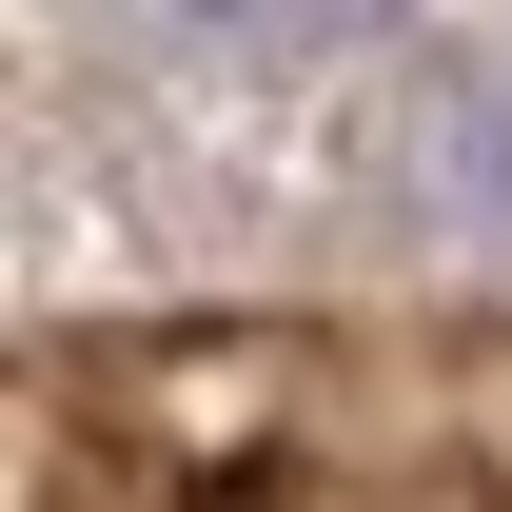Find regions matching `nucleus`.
<instances>
[{
	"instance_id": "obj_2",
	"label": "nucleus",
	"mask_w": 512,
	"mask_h": 512,
	"mask_svg": "<svg viewBox=\"0 0 512 512\" xmlns=\"http://www.w3.org/2000/svg\"><path fill=\"white\" fill-rule=\"evenodd\" d=\"M414 178H434V217H453L473 256H512V40L414 99Z\"/></svg>"
},
{
	"instance_id": "obj_3",
	"label": "nucleus",
	"mask_w": 512,
	"mask_h": 512,
	"mask_svg": "<svg viewBox=\"0 0 512 512\" xmlns=\"http://www.w3.org/2000/svg\"><path fill=\"white\" fill-rule=\"evenodd\" d=\"M197 40H316V20H355V0H178Z\"/></svg>"
},
{
	"instance_id": "obj_1",
	"label": "nucleus",
	"mask_w": 512,
	"mask_h": 512,
	"mask_svg": "<svg viewBox=\"0 0 512 512\" xmlns=\"http://www.w3.org/2000/svg\"><path fill=\"white\" fill-rule=\"evenodd\" d=\"M0 512H493L355 434L335 335H79L0 375Z\"/></svg>"
}]
</instances>
